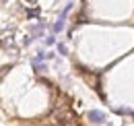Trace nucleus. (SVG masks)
I'll use <instances>...</instances> for the list:
<instances>
[{
	"label": "nucleus",
	"instance_id": "obj_2",
	"mask_svg": "<svg viewBox=\"0 0 134 126\" xmlns=\"http://www.w3.org/2000/svg\"><path fill=\"white\" fill-rule=\"evenodd\" d=\"M58 50H60V54H64V56H66V46H58Z\"/></svg>",
	"mask_w": 134,
	"mask_h": 126
},
{
	"label": "nucleus",
	"instance_id": "obj_1",
	"mask_svg": "<svg viewBox=\"0 0 134 126\" xmlns=\"http://www.w3.org/2000/svg\"><path fill=\"white\" fill-rule=\"evenodd\" d=\"M89 118H91V122H95V124H103L105 122V114L99 110H91L89 112Z\"/></svg>",
	"mask_w": 134,
	"mask_h": 126
}]
</instances>
